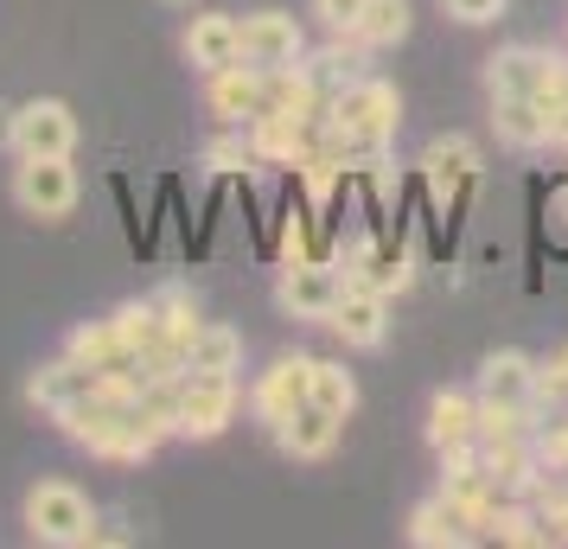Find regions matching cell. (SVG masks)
<instances>
[{
  "label": "cell",
  "mask_w": 568,
  "mask_h": 549,
  "mask_svg": "<svg viewBox=\"0 0 568 549\" xmlns=\"http://www.w3.org/2000/svg\"><path fill=\"white\" fill-rule=\"evenodd\" d=\"M27 530L52 549H78L97 537V505L71 479H39L27 492Z\"/></svg>",
  "instance_id": "6da1fadb"
},
{
  "label": "cell",
  "mask_w": 568,
  "mask_h": 549,
  "mask_svg": "<svg viewBox=\"0 0 568 549\" xmlns=\"http://www.w3.org/2000/svg\"><path fill=\"white\" fill-rule=\"evenodd\" d=\"M486 90L491 96H537L542 115L568 96V58L537 52V45H511L486 64Z\"/></svg>",
  "instance_id": "7a4b0ae2"
},
{
  "label": "cell",
  "mask_w": 568,
  "mask_h": 549,
  "mask_svg": "<svg viewBox=\"0 0 568 549\" xmlns=\"http://www.w3.org/2000/svg\"><path fill=\"white\" fill-rule=\"evenodd\" d=\"M231 416H236V377H224V370H180V435L185 441L224 435Z\"/></svg>",
  "instance_id": "3957f363"
},
{
  "label": "cell",
  "mask_w": 568,
  "mask_h": 549,
  "mask_svg": "<svg viewBox=\"0 0 568 549\" xmlns=\"http://www.w3.org/2000/svg\"><path fill=\"white\" fill-rule=\"evenodd\" d=\"M13 199L27 217H64L78 205V173H71V154H20L13 166Z\"/></svg>",
  "instance_id": "277c9868"
},
{
  "label": "cell",
  "mask_w": 568,
  "mask_h": 549,
  "mask_svg": "<svg viewBox=\"0 0 568 549\" xmlns=\"http://www.w3.org/2000/svg\"><path fill=\"white\" fill-rule=\"evenodd\" d=\"M345 282H352V275H338L333 262L294 256V262L282 268V288H275V301H282L294 319H333V307H338V294H345Z\"/></svg>",
  "instance_id": "5b68a950"
},
{
  "label": "cell",
  "mask_w": 568,
  "mask_h": 549,
  "mask_svg": "<svg viewBox=\"0 0 568 549\" xmlns=\"http://www.w3.org/2000/svg\"><path fill=\"white\" fill-rule=\"evenodd\" d=\"M243 64H262V71H282V64H301L307 58V39H301V20L282 13V7H262V13H243Z\"/></svg>",
  "instance_id": "8992f818"
},
{
  "label": "cell",
  "mask_w": 568,
  "mask_h": 549,
  "mask_svg": "<svg viewBox=\"0 0 568 549\" xmlns=\"http://www.w3.org/2000/svg\"><path fill=\"white\" fill-rule=\"evenodd\" d=\"M326 326H333L345 345L377 352V345L389 339V294H377L371 282H345V294H338V307H333Z\"/></svg>",
  "instance_id": "52a82bcc"
},
{
  "label": "cell",
  "mask_w": 568,
  "mask_h": 549,
  "mask_svg": "<svg viewBox=\"0 0 568 549\" xmlns=\"http://www.w3.org/2000/svg\"><path fill=\"white\" fill-rule=\"evenodd\" d=\"M13 148L20 154H71L78 148V115L71 103H58V96H39L13 115Z\"/></svg>",
  "instance_id": "ba28073f"
},
{
  "label": "cell",
  "mask_w": 568,
  "mask_h": 549,
  "mask_svg": "<svg viewBox=\"0 0 568 549\" xmlns=\"http://www.w3.org/2000/svg\"><path fill=\"white\" fill-rule=\"evenodd\" d=\"M307 396H313V358H275V365L256 377V390H250V409H256L268 428H275V421L294 416Z\"/></svg>",
  "instance_id": "9c48e42d"
},
{
  "label": "cell",
  "mask_w": 568,
  "mask_h": 549,
  "mask_svg": "<svg viewBox=\"0 0 568 549\" xmlns=\"http://www.w3.org/2000/svg\"><path fill=\"white\" fill-rule=\"evenodd\" d=\"M103 390V370H90V365H78V358H58V365H39L27 377V396L45 409V416H64V409H78L83 396H97Z\"/></svg>",
  "instance_id": "30bf717a"
},
{
  "label": "cell",
  "mask_w": 568,
  "mask_h": 549,
  "mask_svg": "<svg viewBox=\"0 0 568 549\" xmlns=\"http://www.w3.org/2000/svg\"><path fill=\"white\" fill-rule=\"evenodd\" d=\"M185 58H192V71H231L243 64V27H236L231 13H199L192 27H185Z\"/></svg>",
  "instance_id": "8fae6325"
},
{
  "label": "cell",
  "mask_w": 568,
  "mask_h": 549,
  "mask_svg": "<svg viewBox=\"0 0 568 549\" xmlns=\"http://www.w3.org/2000/svg\"><path fill=\"white\" fill-rule=\"evenodd\" d=\"M479 403L491 409H530L537 403V365L524 352H491L479 370Z\"/></svg>",
  "instance_id": "7c38bea8"
},
{
  "label": "cell",
  "mask_w": 568,
  "mask_h": 549,
  "mask_svg": "<svg viewBox=\"0 0 568 549\" xmlns=\"http://www.w3.org/2000/svg\"><path fill=\"white\" fill-rule=\"evenodd\" d=\"M211 109L224 122H256L268 109V71L262 64H231V71H211Z\"/></svg>",
  "instance_id": "4fadbf2b"
},
{
  "label": "cell",
  "mask_w": 568,
  "mask_h": 549,
  "mask_svg": "<svg viewBox=\"0 0 568 549\" xmlns=\"http://www.w3.org/2000/svg\"><path fill=\"white\" fill-rule=\"evenodd\" d=\"M338 428H345V421L326 416L320 403H301L294 416L275 421V441H282V454H294V460H326L338 447Z\"/></svg>",
  "instance_id": "5bb4252c"
},
{
  "label": "cell",
  "mask_w": 568,
  "mask_h": 549,
  "mask_svg": "<svg viewBox=\"0 0 568 549\" xmlns=\"http://www.w3.org/2000/svg\"><path fill=\"white\" fill-rule=\"evenodd\" d=\"M491 129L505 148H542L549 141V115L537 96H491Z\"/></svg>",
  "instance_id": "9a60e30c"
},
{
  "label": "cell",
  "mask_w": 568,
  "mask_h": 549,
  "mask_svg": "<svg viewBox=\"0 0 568 549\" xmlns=\"http://www.w3.org/2000/svg\"><path fill=\"white\" fill-rule=\"evenodd\" d=\"M428 441H435V447L479 441V396H466V390H440L435 403H428Z\"/></svg>",
  "instance_id": "2e32d148"
},
{
  "label": "cell",
  "mask_w": 568,
  "mask_h": 549,
  "mask_svg": "<svg viewBox=\"0 0 568 549\" xmlns=\"http://www.w3.org/2000/svg\"><path fill=\"white\" fill-rule=\"evenodd\" d=\"M352 39H358L364 52H389V45H403V39H409V0H364Z\"/></svg>",
  "instance_id": "e0dca14e"
},
{
  "label": "cell",
  "mask_w": 568,
  "mask_h": 549,
  "mask_svg": "<svg viewBox=\"0 0 568 549\" xmlns=\"http://www.w3.org/2000/svg\"><path fill=\"white\" fill-rule=\"evenodd\" d=\"M236 365H243V333H231V326H199L192 333L185 370H224V377H236Z\"/></svg>",
  "instance_id": "ac0fdd59"
},
{
  "label": "cell",
  "mask_w": 568,
  "mask_h": 549,
  "mask_svg": "<svg viewBox=\"0 0 568 549\" xmlns=\"http://www.w3.org/2000/svg\"><path fill=\"white\" fill-rule=\"evenodd\" d=\"M307 403H320L326 416L345 421L352 409H358V377H352L345 365H333V358H313V396Z\"/></svg>",
  "instance_id": "d6986e66"
},
{
  "label": "cell",
  "mask_w": 568,
  "mask_h": 549,
  "mask_svg": "<svg viewBox=\"0 0 568 549\" xmlns=\"http://www.w3.org/2000/svg\"><path fill=\"white\" fill-rule=\"evenodd\" d=\"M422 166H428V180H435V192H454L460 180H473V166H479V154H473V141H460V134H447V141H435V148L422 154Z\"/></svg>",
  "instance_id": "ffe728a7"
},
{
  "label": "cell",
  "mask_w": 568,
  "mask_h": 549,
  "mask_svg": "<svg viewBox=\"0 0 568 549\" xmlns=\"http://www.w3.org/2000/svg\"><path fill=\"white\" fill-rule=\"evenodd\" d=\"M409 543L415 549H460L466 530L447 518V505H440V498H428V505H415V511H409Z\"/></svg>",
  "instance_id": "44dd1931"
},
{
  "label": "cell",
  "mask_w": 568,
  "mask_h": 549,
  "mask_svg": "<svg viewBox=\"0 0 568 549\" xmlns=\"http://www.w3.org/2000/svg\"><path fill=\"white\" fill-rule=\"evenodd\" d=\"M115 326H122L129 352H141V358H148V352L160 345V333H166V326H160V307H148V301H129V307H115Z\"/></svg>",
  "instance_id": "7402d4cb"
},
{
  "label": "cell",
  "mask_w": 568,
  "mask_h": 549,
  "mask_svg": "<svg viewBox=\"0 0 568 549\" xmlns=\"http://www.w3.org/2000/svg\"><path fill=\"white\" fill-rule=\"evenodd\" d=\"M352 282H371V288H377V294H403V288H409V282H415V268H409V262H403V256H384V262H377V268H358Z\"/></svg>",
  "instance_id": "603a6c76"
},
{
  "label": "cell",
  "mask_w": 568,
  "mask_h": 549,
  "mask_svg": "<svg viewBox=\"0 0 568 549\" xmlns=\"http://www.w3.org/2000/svg\"><path fill=\"white\" fill-rule=\"evenodd\" d=\"M211 166H217V173H243V166H250V160H262L256 154V141H211Z\"/></svg>",
  "instance_id": "cb8c5ba5"
},
{
  "label": "cell",
  "mask_w": 568,
  "mask_h": 549,
  "mask_svg": "<svg viewBox=\"0 0 568 549\" xmlns=\"http://www.w3.org/2000/svg\"><path fill=\"white\" fill-rule=\"evenodd\" d=\"M440 7H447V13H454L460 27H486V20H498V13H505L511 0H440Z\"/></svg>",
  "instance_id": "d4e9b609"
},
{
  "label": "cell",
  "mask_w": 568,
  "mask_h": 549,
  "mask_svg": "<svg viewBox=\"0 0 568 549\" xmlns=\"http://www.w3.org/2000/svg\"><path fill=\"white\" fill-rule=\"evenodd\" d=\"M313 13H320L333 32H352L358 27V13H364V0H313Z\"/></svg>",
  "instance_id": "484cf974"
},
{
  "label": "cell",
  "mask_w": 568,
  "mask_h": 549,
  "mask_svg": "<svg viewBox=\"0 0 568 549\" xmlns=\"http://www.w3.org/2000/svg\"><path fill=\"white\" fill-rule=\"evenodd\" d=\"M537 396H556V403H568V352H556V358L537 370Z\"/></svg>",
  "instance_id": "4316f807"
},
{
  "label": "cell",
  "mask_w": 568,
  "mask_h": 549,
  "mask_svg": "<svg viewBox=\"0 0 568 549\" xmlns=\"http://www.w3.org/2000/svg\"><path fill=\"white\" fill-rule=\"evenodd\" d=\"M549 141H556V148H568V96L549 109Z\"/></svg>",
  "instance_id": "83f0119b"
},
{
  "label": "cell",
  "mask_w": 568,
  "mask_h": 549,
  "mask_svg": "<svg viewBox=\"0 0 568 549\" xmlns=\"http://www.w3.org/2000/svg\"><path fill=\"white\" fill-rule=\"evenodd\" d=\"M13 115H20V109L0 103V148H13Z\"/></svg>",
  "instance_id": "f1b7e54d"
},
{
  "label": "cell",
  "mask_w": 568,
  "mask_h": 549,
  "mask_svg": "<svg viewBox=\"0 0 568 549\" xmlns=\"http://www.w3.org/2000/svg\"><path fill=\"white\" fill-rule=\"evenodd\" d=\"M562 486H568V472H562Z\"/></svg>",
  "instance_id": "f546056e"
}]
</instances>
